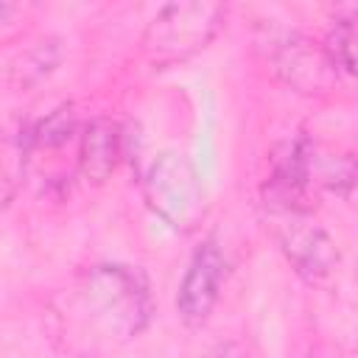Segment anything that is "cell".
Segmentation results:
<instances>
[{
    "instance_id": "cell-1",
    "label": "cell",
    "mask_w": 358,
    "mask_h": 358,
    "mask_svg": "<svg viewBox=\"0 0 358 358\" xmlns=\"http://www.w3.org/2000/svg\"><path fill=\"white\" fill-rule=\"evenodd\" d=\"M67 324L78 336L123 344L140 336L151 319V294L140 268L92 266L70 291L64 308Z\"/></svg>"
},
{
    "instance_id": "cell-2",
    "label": "cell",
    "mask_w": 358,
    "mask_h": 358,
    "mask_svg": "<svg viewBox=\"0 0 358 358\" xmlns=\"http://www.w3.org/2000/svg\"><path fill=\"white\" fill-rule=\"evenodd\" d=\"M224 6L207 0L168 3L157 11L143 34V56L154 67H171L201 48L215 36L224 22Z\"/></svg>"
},
{
    "instance_id": "cell-3",
    "label": "cell",
    "mask_w": 358,
    "mask_h": 358,
    "mask_svg": "<svg viewBox=\"0 0 358 358\" xmlns=\"http://www.w3.org/2000/svg\"><path fill=\"white\" fill-rule=\"evenodd\" d=\"M148 207L176 232H190L204 218V187L182 151H162L143 179Z\"/></svg>"
},
{
    "instance_id": "cell-4",
    "label": "cell",
    "mask_w": 358,
    "mask_h": 358,
    "mask_svg": "<svg viewBox=\"0 0 358 358\" xmlns=\"http://www.w3.org/2000/svg\"><path fill=\"white\" fill-rule=\"evenodd\" d=\"M271 221L285 260L305 282H324L336 271L338 249L310 213H271Z\"/></svg>"
},
{
    "instance_id": "cell-5",
    "label": "cell",
    "mask_w": 358,
    "mask_h": 358,
    "mask_svg": "<svg viewBox=\"0 0 358 358\" xmlns=\"http://www.w3.org/2000/svg\"><path fill=\"white\" fill-rule=\"evenodd\" d=\"M227 277V257L215 238H207L190 257L176 294V313L187 327H199L210 319L221 282Z\"/></svg>"
},
{
    "instance_id": "cell-6",
    "label": "cell",
    "mask_w": 358,
    "mask_h": 358,
    "mask_svg": "<svg viewBox=\"0 0 358 358\" xmlns=\"http://www.w3.org/2000/svg\"><path fill=\"white\" fill-rule=\"evenodd\" d=\"M274 70L296 92H327L336 81L338 67L333 64L324 45H316L299 34H288L274 42Z\"/></svg>"
},
{
    "instance_id": "cell-7",
    "label": "cell",
    "mask_w": 358,
    "mask_h": 358,
    "mask_svg": "<svg viewBox=\"0 0 358 358\" xmlns=\"http://www.w3.org/2000/svg\"><path fill=\"white\" fill-rule=\"evenodd\" d=\"M123 154V131L109 117H95L81 129L78 140V171L90 185H103Z\"/></svg>"
},
{
    "instance_id": "cell-8",
    "label": "cell",
    "mask_w": 358,
    "mask_h": 358,
    "mask_svg": "<svg viewBox=\"0 0 358 358\" xmlns=\"http://www.w3.org/2000/svg\"><path fill=\"white\" fill-rule=\"evenodd\" d=\"M305 171L310 190H330V193H350L358 187V159L352 154L327 151L308 140L305 145Z\"/></svg>"
},
{
    "instance_id": "cell-9",
    "label": "cell",
    "mask_w": 358,
    "mask_h": 358,
    "mask_svg": "<svg viewBox=\"0 0 358 358\" xmlns=\"http://www.w3.org/2000/svg\"><path fill=\"white\" fill-rule=\"evenodd\" d=\"M324 48L336 67L358 76V6H347L338 11Z\"/></svg>"
},
{
    "instance_id": "cell-10",
    "label": "cell",
    "mask_w": 358,
    "mask_h": 358,
    "mask_svg": "<svg viewBox=\"0 0 358 358\" xmlns=\"http://www.w3.org/2000/svg\"><path fill=\"white\" fill-rule=\"evenodd\" d=\"M34 131V148L45 145V148H59L64 145L73 134H76V112L73 106H59L56 112H50L39 126L31 129Z\"/></svg>"
}]
</instances>
